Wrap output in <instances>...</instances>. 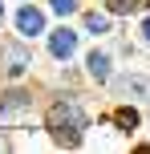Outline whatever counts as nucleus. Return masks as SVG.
<instances>
[{
  "instance_id": "f257e3e1",
  "label": "nucleus",
  "mask_w": 150,
  "mask_h": 154,
  "mask_svg": "<svg viewBox=\"0 0 150 154\" xmlns=\"http://www.w3.org/2000/svg\"><path fill=\"white\" fill-rule=\"evenodd\" d=\"M49 126H53L57 134H65V130H69L73 138H77V130H85V118H81V109L69 101V106H57L53 114H49Z\"/></svg>"
},
{
  "instance_id": "f03ea898",
  "label": "nucleus",
  "mask_w": 150,
  "mask_h": 154,
  "mask_svg": "<svg viewBox=\"0 0 150 154\" xmlns=\"http://www.w3.org/2000/svg\"><path fill=\"white\" fill-rule=\"evenodd\" d=\"M122 93H138L142 101H150V77H118Z\"/></svg>"
},
{
  "instance_id": "7ed1b4c3",
  "label": "nucleus",
  "mask_w": 150,
  "mask_h": 154,
  "mask_svg": "<svg viewBox=\"0 0 150 154\" xmlns=\"http://www.w3.org/2000/svg\"><path fill=\"white\" fill-rule=\"evenodd\" d=\"M73 49H77V37H73L69 29H61V32L53 37V57H69Z\"/></svg>"
},
{
  "instance_id": "20e7f679",
  "label": "nucleus",
  "mask_w": 150,
  "mask_h": 154,
  "mask_svg": "<svg viewBox=\"0 0 150 154\" xmlns=\"http://www.w3.org/2000/svg\"><path fill=\"white\" fill-rule=\"evenodd\" d=\"M41 24H45V20H41V12H32V8H24V12H20V32H29V37H32V32H41Z\"/></svg>"
},
{
  "instance_id": "39448f33",
  "label": "nucleus",
  "mask_w": 150,
  "mask_h": 154,
  "mask_svg": "<svg viewBox=\"0 0 150 154\" xmlns=\"http://www.w3.org/2000/svg\"><path fill=\"white\" fill-rule=\"evenodd\" d=\"M89 73H93V77H110V57L93 53V57H89Z\"/></svg>"
},
{
  "instance_id": "423d86ee",
  "label": "nucleus",
  "mask_w": 150,
  "mask_h": 154,
  "mask_svg": "<svg viewBox=\"0 0 150 154\" xmlns=\"http://www.w3.org/2000/svg\"><path fill=\"white\" fill-rule=\"evenodd\" d=\"M53 8H57V12H73V8H77V0H53Z\"/></svg>"
},
{
  "instance_id": "0eeeda50",
  "label": "nucleus",
  "mask_w": 150,
  "mask_h": 154,
  "mask_svg": "<svg viewBox=\"0 0 150 154\" xmlns=\"http://www.w3.org/2000/svg\"><path fill=\"white\" fill-rule=\"evenodd\" d=\"M146 41H150V20H146Z\"/></svg>"
}]
</instances>
